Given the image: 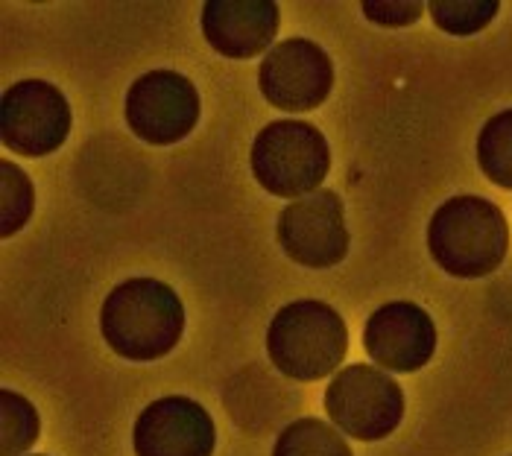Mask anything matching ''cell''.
<instances>
[{
  "label": "cell",
  "mask_w": 512,
  "mask_h": 456,
  "mask_svg": "<svg viewBox=\"0 0 512 456\" xmlns=\"http://www.w3.org/2000/svg\"><path fill=\"white\" fill-rule=\"evenodd\" d=\"M428 249L439 269L454 278H486L510 252L504 211L472 193L445 199L428 223Z\"/></svg>",
  "instance_id": "obj_2"
},
{
  "label": "cell",
  "mask_w": 512,
  "mask_h": 456,
  "mask_svg": "<svg viewBox=\"0 0 512 456\" xmlns=\"http://www.w3.org/2000/svg\"><path fill=\"white\" fill-rule=\"evenodd\" d=\"M0 185H3V202H0V223L3 226H0V234L12 237L33 217L36 188H33L30 176L12 161H0Z\"/></svg>",
  "instance_id": "obj_16"
},
{
  "label": "cell",
  "mask_w": 512,
  "mask_h": 456,
  "mask_svg": "<svg viewBox=\"0 0 512 456\" xmlns=\"http://www.w3.org/2000/svg\"><path fill=\"white\" fill-rule=\"evenodd\" d=\"M278 243L290 261L308 269H331L349 255L346 208L334 190L293 199L278 214Z\"/></svg>",
  "instance_id": "obj_8"
},
{
  "label": "cell",
  "mask_w": 512,
  "mask_h": 456,
  "mask_svg": "<svg viewBox=\"0 0 512 456\" xmlns=\"http://www.w3.org/2000/svg\"><path fill=\"white\" fill-rule=\"evenodd\" d=\"M349 351V328L325 302L299 299L276 310L267 328V354L290 380L328 378Z\"/></svg>",
  "instance_id": "obj_3"
},
{
  "label": "cell",
  "mask_w": 512,
  "mask_h": 456,
  "mask_svg": "<svg viewBox=\"0 0 512 456\" xmlns=\"http://www.w3.org/2000/svg\"><path fill=\"white\" fill-rule=\"evenodd\" d=\"M325 410L340 433L357 442H381L404 418V392L381 369L355 363L328 383Z\"/></svg>",
  "instance_id": "obj_5"
},
{
  "label": "cell",
  "mask_w": 512,
  "mask_h": 456,
  "mask_svg": "<svg viewBox=\"0 0 512 456\" xmlns=\"http://www.w3.org/2000/svg\"><path fill=\"white\" fill-rule=\"evenodd\" d=\"M273 456H355L343 433L322 418H296L278 433Z\"/></svg>",
  "instance_id": "obj_13"
},
{
  "label": "cell",
  "mask_w": 512,
  "mask_h": 456,
  "mask_svg": "<svg viewBox=\"0 0 512 456\" xmlns=\"http://www.w3.org/2000/svg\"><path fill=\"white\" fill-rule=\"evenodd\" d=\"M106 345L132 363L167 357L185 334V304L156 278H129L106 296L100 310Z\"/></svg>",
  "instance_id": "obj_1"
},
{
  "label": "cell",
  "mask_w": 512,
  "mask_h": 456,
  "mask_svg": "<svg viewBox=\"0 0 512 456\" xmlns=\"http://www.w3.org/2000/svg\"><path fill=\"white\" fill-rule=\"evenodd\" d=\"M33 456H44V454H33Z\"/></svg>",
  "instance_id": "obj_19"
},
{
  "label": "cell",
  "mask_w": 512,
  "mask_h": 456,
  "mask_svg": "<svg viewBox=\"0 0 512 456\" xmlns=\"http://www.w3.org/2000/svg\"><path fill=\"white\" fill-rule=\"evenodd\" d=\"M431 18L448 36H474L486 30L501 12L498 0H434L428 3Z\"/></svg>",
  "instance_id": "obj_17"
},
{
  "label": "cell",
  "mask_w": 512,
  "mask_h": 456,
  "mask_svg": "<svg viewBox=\"0 0 512 456\" xmlns=\"http://www.w3.org/2000/svg\"><path fill=\"white\" fill-rule=\"evenodd\" d=\"M366 354L390 372H419L436 351V325L425 307L390 302L378 307L363 328Z\"/></svg>",
  "instance_id": "obj_11"
},
{
  "label": "cell",
  "mask_w": 512,
  "mask_h": 456,
  "mask_svg": "<svg viewBox=\"0 0 512 456\" xmlns=\"http://www.w3.org/2000/svg\"><path fill=\"white\" fill-rule=\"evenodd\" d=\"M71 106L65 94L44 79H21L6 88L0 103L3 147L24 158H41L65 147L71 135Z\"/></svg>",
  "instance_id": "obj_6"
},
{
  "label": "cell",
  "mask_w": 512,
  "mask_h": 456,
  "mask_svg": "<svg viewBox=\"0 0 512 456\" xmlns=\"http://www.w3.org/2000/svg\"><path fill=\"white\" fill-rule=\"evenodd\" d=\"M258 85L264 100L281 112H314L331 94L334 65L311 38H287L261 59Z\"/></svg>",
  "instance_id": "obj_9"
},
{
  "label": "cell",
  "mask_w": 512,
  "mask_h": 456,
  "mask_svg": "<svg viewBox=\"0 0 512 456\" xmlns=\"http://www.w3.org/2000/svg\"><path fill=\"white\" fill-rule=\"evenodd\" d=\"M278 33L273 0H208L202 6V36L226 59L267 56Z\"/></svg>",
  "instance_id": "obj_12"
},
{
  "label": "cell",
  "mask_w": 512,
  "mask_h": 456,
  "mask_svg": "<svg viewBox=\"0 0 512 456\" xmlns=\"http://www.w3.org/2000/svg\"><path fill=\"white\" fill-rule=\"evenodd\" d=\"M252 176L261 188L284 199H302L322 190L331 170V150L325 135L305 120L267 123L249 152Z\"/></svg>",
  "instance_id": "obj_4"
},
{
  "label": "cell",
  "mask_w": 512,
  "mask_h": 456,
  "mask_svg": "<svg viewBox=\"0 0 512 456\" xmlns=\"http://www.w3.org/2000/svg\"><path fill=\"white\" fill-rule=\"evenodd\" d=\"M477 164L492 185L512 190V109L492 114L483 123L477 135Z\"/></svg>",
  "instance_id": "obj_14"
},
{
  "label": "cell",
  "mask_w": 512,
  "mask_h": 456,
  "mask_svg": "<svg viewBox=\"0 0 512 456\" xmlns=\"http://www.w3.org/2000/svg\"><path fill=\"white\" fill-rule=\"evenodd\" d=\"M425 3L416 0H404V3H381V0H366L363 3V15L381 27H410L422 18Z\"/></svg>",
  "instance_id": "obj_18"
},
{
  "label": "cell",
  "mask_w": 512,
  "mask_h": 456,
  "mask_svg": "<svg viewBox=\"0 0 512 456\" xmlns=\"http://www.w3.org/2000/svg\"><path fill=\"white\" fill-rule=\"evenodd\" d=\"M126 123L144 144H179L199 123L197 85L179 71L138 76L126 91Z\"/></svg>",
  "instance_id": "obj_7"
},
{
  "label": "cell",
  "mask_w": 512,
  "mask_h": 456,
  "mask_svg": "<svg viewBox=\"0 0 512 456\" xmlns=\"http://www.w3.org/2000/svg\"><path fill=\"white\" fill-rule=\"evenodd\" d=\"M0 424H3L0 456H21L24 451H30L41 433V418L36 407L12 389L0 392Z\"/></svg>",
  "instance_id": "obj_15"
},
{
  "label": "cell",
  "mask_w": 512,
  "mask_h": 456,
  "mask_svg": "<svg viewBox=\"0 0 512 456\" xmlns=\"http://www.w3.org/2000/svg\"><path fill=\"white\" fill-rule=\"evenodd\" d=\"M217 445L214 418L185 395H167L147 404L135 418V456H211Z\"/></svg>",
  "instance_id": "obj_10"
}]
</instances>
